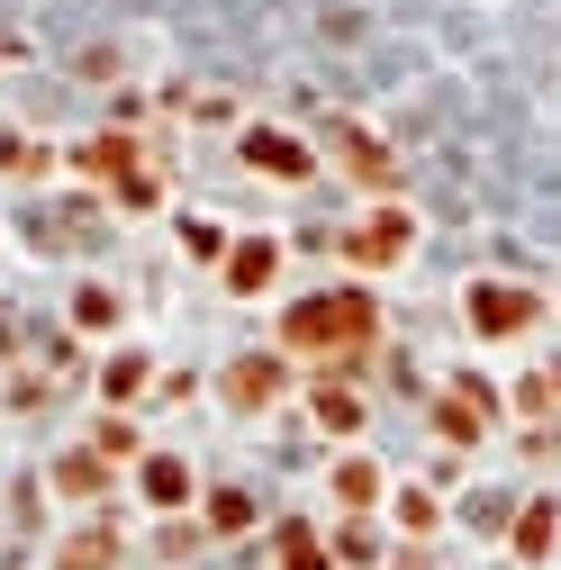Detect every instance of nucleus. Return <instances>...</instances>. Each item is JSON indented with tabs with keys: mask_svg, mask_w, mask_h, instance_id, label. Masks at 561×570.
<instances>
[{
	"mask_svg": "<svg viewBox=\"0 0 561 570\" xmlns=\"http://www.w3.org/2000/svg\"><path fill=\"white\" fill-rule=\"evenodd\" d=\"M372 335H381V308L363 291H317V299H299L280 317V344L291 353H363Z\"/></svg>",
	"mask_w": 561,
	"mask_h": 570,
	"instance_id": "f257e3e1",
	"label": "nucleus"
},
{
	"mask_svg": "<svg viewBox=\"0 0 561 570\" xmlns=\"http://www.w3.org/2000/svg\"><path fill=\"white\" fill-rule=\"evenodd\" d=\"M407 236H416L407 208H381V218H363L354 236H344V263H354V272H381V263H398V254H407Z\"/></svg>",
	"mask_w": 561,
	"mask_h": 570,
	"instance_id": "f03ea898",
	"label": "nucleus"
},
{
	"mask_svg": "<svg viewBox=\"0 0 561 570\" xmlns=\"http://www.w3.org/2000/svg\"><path fill=\"white\" fill-rule=\"evenodd\" d=\"M471 326L480 335H525L534 326V291H508V281H471Z\"/></svg>",
	"mask_w": 561,
	"mask_h": 570,
	"instance_id": "7ed1b4c3",
	"label": "nucleus"
},
{
	"mask_svg": "<svg viewBox=\"0 0 561 570\" xmlns=\"http://www.w3.org/2000/svg\"><path fill=\"white\" fill-rule=\"evenodd\" d=\"M326 146H335V164H344V173H363L372 190H390V181H398V164L372 146V136H363L354 118H335V127H326Z\"/></svg>",
	"mask_w": 561,
	"mask_h": 570,
	"instance_id": "20e7f679",
	"label": "nucleus"
},
{
	"mask_svg": "<svg viewBox=\"0 0 561 570\" xmlns=\"http://www.w3.org/2000/svg\"><path fill=\"white\" fill-rule=\"evenodd\" d=\"M435 425H444V444H471L480 425H489V390H453V399L435 407Z\"/></svg>",
	"mask_w": 561,
	"mask_h": 570,
	"instance_id": "39448f33",
	"label": "nucleus"
},
{
	"mask_svg": "<svg viewBox=\"0 0 561 570\" xmlns=\"http://www.w3.org/2000/svg\"><path fill=\"white\" fill-rule=\"evenodd\" d=\"M552 534H561V508H552V498H534L525 525H516V552H525V561H543V552H552Z\"/></svg>",
	"mask_w": 561,
	"mask_h": 570,
	"instance_id": "423d86ee",
	"label": "nucleus"
},
{
	"mask_svg": "<svg viewBox=\"0 0 561 570\" xmlns=\"http://www.w3.org/2000/svg\"><path fill=\"white\" fill-rule=\"evenodd\" d=\"M245 155L263 173H308V146H291V136H245Z\"/></svg>",
	"mask_w": 561,
	"mask_h": 570,
	"instance_id": "0eeeda50",
	"label": "nucleus"
},
{
	"mask_svg": "<svg viewBox=\"0 0 561 570\" xmlns=\"http://www.w3.org/2000/svg\"><path fill=\"white\" fill-rule=\"evenodd\" d=\"M272 390H280V363H245V372L227 381V399H236V407H263Z\"/></svg>",
	"mask_w": 561,
	"mask_h": 570,
	"instance_id": "6e6552de",
	"label": "nucleus"
},
{
	"mask_svg": "<svg viewBox=\"0 0 561 570\" xmlns=\"http://www.w3.org/2000/svg\"><path fill=\"white\" fill-rule=\"evenodd\" d=\"M335 498H344V508H372V498H381V471H372V462H344V471H335Z\"/></svg>",
	"mask_w": 561,
	"mask_h": 570,
	"instance_id": "1a4fd4ad",
	"label": "nucleus"
},
{
	"mask_svg": "<svg viewBox=\"0 0 561 570\" xmlns=\"http://www.w3.org/2000/svg\"><path fill=\"white\" fill-rule=\"evenodd\" d=\"M317 425H335V435H354V425H363V399H354V390H317Z\"/></svg>",
	"mask_w": 561,
	"mask_h": 570,
	"instance_id": "9d476101",
	"label": "nucleus"
},
{
	"mask_svg": "<svg viewBox=\"0 0 561 570\" xmlns=\"http://www.w3.org/2000/svg\"><path fill=\"white\" fill-rule=\"evenodd\" d=\"M227 281H236V291H263V281H272V245H263V236L236 245V272H227Z\"/></svg>",
	"mask_w": 561,
	"mask_h": 570,
	"instance_id": "9b49d317",
	"label": "nucleus"
},
{
	"mask_svg": "<svg viewBox=\"0 0 561 570\" xmlns=\"http://www.w3.org/2000/svg\"><path fill=\"white\" fill-rule=\"evenodd\" d=\"M398 517H407L416 534H435V517H444V508H435V498H426V489H407V498H398Z\"/></svg>",
	"mask_w": 561,
	"mask_h": 570,
	"instance_id": "f8f14e48",
	"label": "nucleus"
},
{
	"mask_svg": "<svg viewBox=\"0 0 561 570\" xmlns=\"http://www.w3.org/2000/svg\"><path fill=\"white\" fill-rule=\"evenodd\" d=\"M291 570H326V561H317V543H308V534H291Z\"/></svg>",
	"mask_w": 561,
	"mask_h": 570,
	"instance_id": "ddd939ff",
	"label": "nucleus"
}]
</instances>
